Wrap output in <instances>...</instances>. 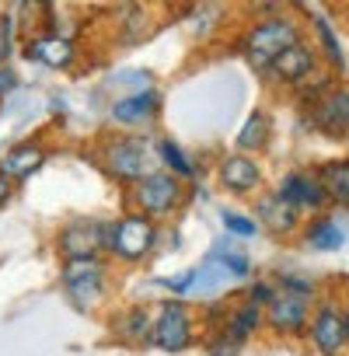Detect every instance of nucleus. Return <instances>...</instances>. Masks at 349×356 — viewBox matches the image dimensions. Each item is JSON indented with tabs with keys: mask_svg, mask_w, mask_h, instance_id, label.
<instances>
[{
	"mask_svg": "<svg viewBox=\"0 0 349 356\" xmlns=\"http://www.w3.org/2000/svg\"><path fill=\"white\" fill-rule=\"evenodd\" d=\"M300 39H304V35H300V25H297L293 18L273 15V18L255 22V25L241 35L238 49H241V56L248 60V67H252L255 74H269V67H273L290 46H297Z\"/></svg>",
	"mask_w": 349,
	"mask_h": 356,
	"instance_id": "1",
	"label": "nucleus"
},
{
	"mask_svg": "<svg viewBox=\"0 0 349 356\" xmlns=\"http://www.w3.org/2000/svg\"><path fill=\"white\" fill-rule=\"evenodd\" d=\"M102 164L105 171L122 186H136L140 178L157 171L154 140L143 133H115L102 143Z\"/></svg>",
	"mask_w": 349,
	"mask_h": 356,
	"instance_id": "2",
	"label": "nucleus"
},
{
	"mask_svg": "<svg viewBox=\"0 0 349 356\" xmlns=\"http://www.w3.org/2000/svg\"><path fill=\"white\" fill-rule=\"evenodd\" d=\"M161 245V227L140 213H122L108 220V238H105V255L119 266H140L154 255Z\"/></svg>",
	"mask_w": 349,
	"mask_h": 356,
	"instance_id": "3",
	"label": "nucleus"
},
{
	"mask_svg": "<svg viewBox=\"0 0 349 356\" xmlns=\"http://www.w3.org/2000/svg\"><path fill=\"white\" fill-rule=\"evenodd\" d=\"M186 196H189L186 182H179L174 175H168L161 168L150 171L147 178H140L136 186H129V207H133V213H140V217H147L154 224L179 213L186 207Z\"/></svg>",
	"mask_w": 349,
	"mask_h": 356,
	"instance_id": "4",
	"label": "nucleus"
},
{
	"mask_svg": "<svg viewBox=\"0 0 349 356\" xmlns=\"http://www.w3.org/2000/svg\"><path fill=\"white\" fill-rule=\"evenodd\" d=\"M108 283H112V273H108L105 255L102 259H63L60 262V286L74 300L77 311L102 307L105 297H108Z\"/></svg>",
	"mask_w": 349,
	"mask_h": 356,
	"instance_id": "5",
	"label": "nucleus"
},
{
	"mask_svg": "<svg viewBox=\"0 0 349 356\" xmlns=\"http://www.w3.org/2000/svg\"><path fill=\"white\" fill-rule=\"evenodd\" d=\"M154 346L168 356H182L196 346V318L186 300L168 297L154 311Z\"/></svg>",
	"mask_w": 349,
	"mask_h": 356,
	"instance_id": "6",
	"label": "nucleus"
},
{
	"mask_svg": "<svg viewBox=\"0 0 349 356\" xmlns=\"http://www.w3.org/2000/svg\"><path fill=\"white\" fill-rule=\"evenodd\" d=\"M108 238L105 217H74L56 231V252L60 259H102Z\"/></svg>",
	"mask_w": 349,
	"mask_h": 356,
	"instance_id": "7",
	"label": "nucleus"
},
{
	"mask_svg": "<svg viewBox=\"0 0 349 356\" xmlns=\"http://www.w3.org/2000/svg\"><path fill=\"white\" fill-rule=\"evenodd\" d=\"M164 108V98L157 88L136 91V95H119L108 105V122L119 129H147Z\"/></svg>",
	"mask_w": 349,
	"mask_h": 356,
	"instance_id": "8",
	"label": "nucleus"
},
{
	"mask_svg": "<svg viewBox=\"0 0 349 356\" xmlns=\"http://www.w3.org/2000/svg\"><path fill=\"white\" fill-rule=\"evenodd\" d=\"M77 42L74 39H67V35H60V32H39V35H32L29 42H25V49H22V56L25 60H32V63H39V67H46V70H70L74 67V60H77Z\"/></svg>",
	"mask_w": 349,
	"mask_h": 356,
	"instance_id": "9",
	"label": "nucleus"
},
{
	"mask_svg": "<svg viewBox=\"0 0 349 356\" xmlns=\"http://www.w3.org/2000/svg\"><path fill=\"white\" fill-rule=\"evenodd\" d=\"M276 196L290 210H297V213H304V210L307 213H318L328 203V196H325V189H321L314 171H286L279 178V186H276Z\"/></svg>",
	"mask_w": 349,
	"mask_h": 356,
	"instance_id": "10",
	"label": "nucleus"
},
{
	"mask_svg": "<svg viewBox=\"0 0 349 356\" xmlns=\"http://www.w3.org/2000/svg\"><path fill=\"white\" fill-rule=\"evenodd\" d=\"M262 314L276 335H300V332H307V321H311V300L276 290V297L266 304Z\"/></svg>",
	"mask_w": 349,
	"mask_h": 356,
	"instance_id": "11",
	"label": "nucleus"
},
{
	"mask_svg": "<svg viewBox=\"0 0 349 356\" xmlns=\"http://www.w3.org/2000/svg\"><path fill=\"white\" fill-rule=\"evenodd\" d=\"M307 335L314 342V349L321 356H342L349 349V335H346V325H342V311H335L332 304H321L318 311H311V321H307Z\"/></svg>",
	"mask_w": 349,
	"mask_h": 356,
	"instance_id": "12",
	"label": "nucleus"
},
{
	"mask_svg": "<svg viewBox=\"0 0 349 356\" xmlns=\"http://www.w3.org/2000/svg\"><path fill=\"white\" fill-rule=\"evenodd\" d=\"M217 182L234 196H255L262 186V164L252 154H227L217 164Z\"/></svg>",
	"mask_w": 349,
	"mask_h": 356,
	"instance_id": "13",
	"label": "nucleus"
},
{
	"mask_svg": "<svg viewBox=\"0 0 349 356\" xmlns=\"http://www.w3.org/2000/svg\"><path fill=\"white\" fill-rule=\"evenodd\" d=\"M108 332L122 346H136V349L154 346V314L140 304H129V307H122L108 318Z\"/></svg>",
	"mask_w": 349,
	"mask_h": 356,
	"instance_id": "14",
	"label": "nucleus"
},
{
	"mask_svg": "<svg viewBox=\"0 0 349 356\" xmlns=\"http://www.w3.org/2000/svg\"><path fill=\"white\" fill-rule=\"evenodd\" d=\"M311 126L325 136H346L349 133V88H332L311 105Z\"/></svg>",
	"mask_w": 349,
	"mask_h": 356,
	"instance_id": "15",
	"label": "nucleus"
},
{
	"mask_svg": "<svg viewBox=\"0 0 349 356\" xmlns=\"http://www.w3.org/2000/svg\"><path fill=\"white\" fill-rule=\"evenodd\" d=\"M314 70H318V53H314V46H307V42L300 39L297 46H290V49L269 67V77H273L276 84L300 88Z\"/></svg>",
	"mask_w": 349,
	"mask_h": 356,
	"instance_id": "16",
	"label": "nucleus"
},
{
	"mask_svg": "<svg viewBox=\"0 0 349 356\" xmlns=\"http://www.w3.org/2000/svg\"><path fill=\"white\" fill-rule=\"evenodd\" d=\"M266 325V314H262V307L259 304H252L248 297L241 300V304H234V307H227L224 311V321H220V335L231 342V346H245V342H252L255 335H259V328Z\"/></svg>",
	"mask_w": 349,
	"mask_h": 356,
	"instance_id": "17",
	"label": "nucleus"
},
{
	"mask_svg": "<svg viewBox=\"0 0 349 356\" xmlns=\"http://www.w3.org/2000/svg\"><path fill=\"white\" fill-rule=\"evenodd\" d=\"M42 164H46V147L39 140H22L11 150L0 154V175H4L8 182H25V178H32Z\"/></svg>",
	"mask_w": 349,
	"mask_h": 356,
	"instance_id": "18",
	"label": "nucleus"
},
{
	"mask_svg": "<svg viewBox=\"0 0 349 356\" xmlns=\"http://www.w3.org/2000/svg\"><path fill=\"white\" fill-rule=\"evenodd\" d=\"M255 224H259V231L266 227V231L276 234V238H290V234L300 227V213L290 210L276 193H266V196L255 200Z\"/></svg>",
	"mask_w": 349,
	"mask_h": 356,
	"instance_id": "19",
	"label": "nucleus"
},
{
	"mask_svg": "<svg viewBox=\"0 0 349 356\" xmlns=\"http://www.w3.org/2000/svg\"><path fill=\"white\" fill-rule=\"evenodd\" d=\"M154 157H157V168L174 175L179 182H186V178H193L200 171V164L189 157V150H182V143L171 140V136H157L154 140Z\"/></svg>",
	"mask_w": 349,
	"mask_h": 356,
	"instance_id": "20",
	"label": "nucleus"
},
{
	"mask_svg": "<svg viewBox=\"0 0 349 356\" xmlns=\"http://www.w3.org/2000/svg\"><path fill=\"white\" fill-rule=\"evenodd\" d=\"M314 175H318L325 196L335 207H349V157L346 161H325Z\"/></svg>",
	"mask_w": 349,
	"mask_h": 356,
	"instance_id": "21",
	"label": "nucleus"
},
{
	"mask_svg": "<svg viewBox=\"0 0 349 356\" xmlns=\"http://www.w3.org/2000/svg\"><path fill=\"white\" fill-rule=\"evenodd\" d=\"M269 136H273V119H269L262 108H255V112L245 119V126H241L234 147H238V154H252V157H255V154L269 143Z\"/></svg>",
	"mask_w": 349,
	"mask_h": 356,
	"instance_id": "22",
	"label": "nucleus"
},
{
	"mask_svg": "<svg viewBox=\"0 0 349 356\" xmlns=\"http://www.w3.org/2000/svg\"><path fill=\"white\" fill-rule=\"evenodd\" d=\"M304 241L314 248V252H339L346 245V231L332 220V217H318L304 227Z\"/></svg>",
	"mask_w": 349,
	"mask_h": 356,
	"instance_id": "23",
	"label": "nucleus"
},
{
	"mask_svg": "<svg viewBox=\"0 0 349 356\" xmlns=\"http://www.w3.org/2000/svg\"><path fill=\"white\" fill-rule=\"evenodd\" d=\"M307 11H311V18H314L311 25H314V35H318V42H321L325 60H328L335 70H346V53H342V42H339V35H335L328 15H321L318 8H307Z\"/></svg>",
	"mask_w": 349,
	"mask_h": 356,
	"instance_id": "24",
	"label": "nucleus"
},
{
	"mask_svg": "<svg viewBox=\"0 0 349 356\" xmlns=\"http://www.w3.org/2000/svg\"><path fill=\"white\" fill-rule=\"evenodd\" d=\"M210 259H217L220 269H224L231 280H248V276H252V259L241 255V252H234L231 241H217L213 252H210Z\"/></svg>",
	"mask_w": 349,
	"mask_h": 356,
	"instance_id": "25",
	"label": "nucleus"
},
{
	"mask_svg": "<svg viewBox=\"0 0 349 356\" xmlns=\"http://www.w3.org/2000/svg\"><path fill=\"white\" fill-rule=\"evenodd\" d=\"M220 224H224V231H227L231 238H255V234H259L255 217L238 213V210H224V213H220Z\"/></svg>",
	"mask_w": 349,
	"mask_h": 356,
	"instance_id": "26",
	"label": "nucleus"
},
{
	"mask_svg": "<svg viewBox=\"0 0 349 356\" xmlns=\"http://www.w3.org/2000/svg\"><path fill=\"white\" fill-rule=\"evenodd\" d=\"M276 290H283V293H297V297H314V280H307V276H293V273H276Z\"/></svg>",
	"mask_w": 349,
	"mask_h": 356,
	"instance_id": "27",
	"label": "nucleus"
},
{
	"mask_svg": "<svg viewBox=\"0 0 349 356\" xmlns=\"http://www.w3.org/2000/svg\"><path fill=\"white\" fill-rule=\"evenodd\" d=\"M129 88L126 95H136V91H147L150 88V70H122V74H115V77H108V88Z\"/></svg>",
	"mask_w": 349,
	"mask_h": 356,
	"instance_id": "28",
	"label": "nucleus"
},
{
	"mask_svg": "<svg viewBox=\"0 0 349 356\" xmlns=\"http://www.w3.org/2000/svg\"><path fill=\"white\" fill-rule=\"evenodd\" d=\"M203 349H206V356H238V353H241V349H238V346H231V342H227L217 328H210V332H206Z\"/></svg>",
	"mask_w": 349,
	"mask_h": 356,
	"instance_id": "29",
	"label": "nucleus"
},
{
	"mask_svg": "<svg viewBox=\"0 0 349 356\" xmlns=\"http://www.w3.org/2000/svg\"><path fill=\"white\" fill-rule=\"evenodd\" d=\"M245 297H248L252 304H259V307L266 311V304H269V300L276 297V283H273V280H255V283L248 286V293H245Z\"/></svg>",
	"mask_w": 349,
	"mask_h": 356,
	"instance_id": "30",
	"label": "nucleus"
},
{
	"mask_svg": "<svg viewBox=\"0 0 349 356\" xmlns=\"http://www.w3.org/2000/svg\"><path fill=\"white\" fill-rule=\"evenodd\" d=\"M18 74H15V67H8V63H0V98H8L11 91H18Z\"/></svg>",
	"mask_w": 349,
	"mask_h": 356,
	"instance_id": "31",
	"label": "nucleus"
},
{
	"mask_svg": "<svg viewBox=\"0 0 349 356\" xmlns=\"http://www.w3.org/2000/svg\"><path fill=\"white\" fill-rule=\"evenodd\" d=\"M11 193H15V182H8V178L0 175V207H4V203L11 200Z\"/></svg>",
	"mask_w": 349,
	"mask_h": 356,
	"instance_id": "32",
	"label": "nucleus"
},
{
	"mask_svg": "<svg viewBox=\"0 0 349 356\" xmlns=\"http://www.w3.org/2000/svg\"><path fill=\"white\" fill-rule=\"evenodd\" d=\"M8 56H11V49H8L4 42H0V63H8Z\"/></svg>",
	"mask_w": 349,
	"mask_h": 356,
	"instance_id": "33",
	"label": "nucleus"
},
{
	"mask_svg": "<svg viewBox=\"0 0 349 356\" xmlns=\"http://www.w3.org/2000/svg\"><path fill=\"white\" fill-rule=\"evenodd\" d=\"M342 325H346V335H349V307L342 311Z\"/></svg>",
	"mask_w": 349,
	"mask_h": 356,
	"instance_id": "34",
	"label": "nucleus"
}]
</instances>
